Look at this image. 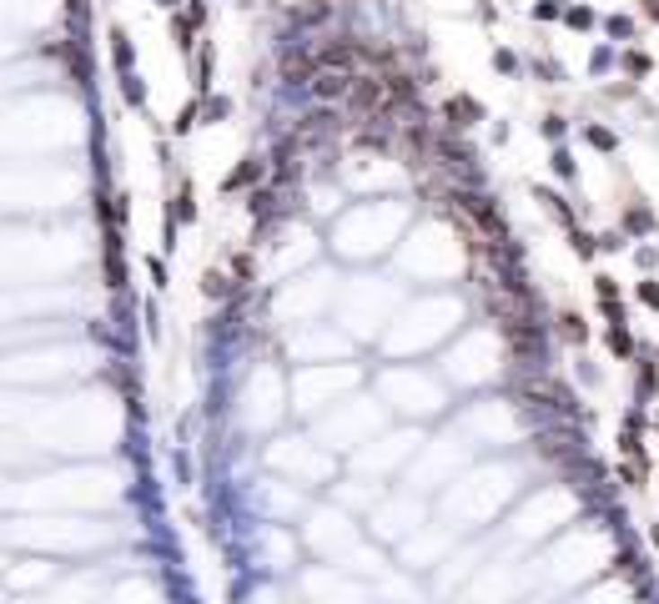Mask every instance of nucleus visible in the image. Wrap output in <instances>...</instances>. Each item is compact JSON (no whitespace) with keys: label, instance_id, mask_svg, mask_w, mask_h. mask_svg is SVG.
I'll use <instances>...</instances> for the list:
<instances>
[{"label":"nucleus","instance_id":"obj_2","mask_svg":"<svg viewBox=\"0 0 659 604\" xmlns=\"http://www.w3.org/2000/svg\"><path fill=\"white\" fill-rule=\"evenodd\" d=\"M639 297H645L649 308H659V287H655V283H645V287H639Z\"/></svg>","mask_w":659,"mask_h":604},{"label":"nucleus","instance_id":"obj_1","mask_svg":"<svg viewBox=\"0 0 659 604\" xmlns=\"http://www.w3.org/2000/svg\"><path fill=\"white\" fill-rule=\"evenodd\" d=\"M317 91H322V96H343V91H347V76H322V81H317Z\"/></svg>","mask_w":659,"mask_h":604},{"label":"nucleus","instance_id":"obj_3","mask_svg":"<svg viewBox=\"0 0 659 604\" xmlns=\"http://www.w3.org/2000/svg\"><path fill=\"white\" fill-rule=\"evenodd\" d=\"M649 15H655V21H659V0H649Z\"/></svg>","mask_w":659,"mask_h":604}]
</instances>
